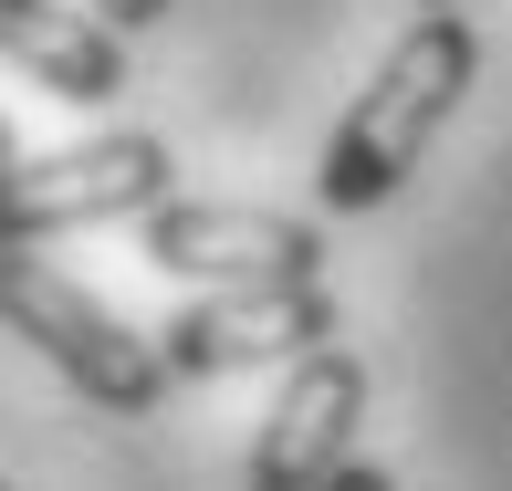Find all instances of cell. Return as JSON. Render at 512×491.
Segmentation results:
<instances>
[{"mask_svg":"<svg viewBox=\"0 0 512 491\" xmlns=\"http://www.w3.org/2000/svg\"><path fill=\"white\" fill-rule=\"evenodd\" d=\"M335 345V293L324 283H220L199 303H178L157 356L168 377H241V366H283Z\"/></svg>","mask_w":512,"mask_h":491,"instance_id":"obj_4","label":"cell"},{"mask_svg":"<svg viewBox=\"0 0 512 491\" xmlns=\"http://www.w3.org/2000/svg\"><path fill=\"white\" fill-rule=\"evenodd\" d=\"M168 136L115 126V136H74L53 157H11L0 168V241H63V230H105V220H147L168 199Z\"/></svg>","mask_w":512,"mask_h":491,"instance_id":"obj_3","label":"cell"},{"mask_svg":"<svg viewBox=\"0 0 512 491\" xmlns=\"http://www.w3.org/2000/svg\"><path fill=\"white\" fill-rule=\"evenodd\" d=\"M147 262L178 283H324V241L293 209L251 199H157L147 209Z\"/></svg>","mask_w":512,"mask_h":491,"instance_id":"obj_5","label":"cell"},{"mask_svg":"<svg viewBox=\"0 0 512 491\" xmlns=\"http://www.w3.org/2000/svg\"><path fill=\"white\" fill-rule=\"evenodd\" d=\"M418 11H460V0H418Z\"/></svg>","mask_w":512,"mask_h":491,"instance_id":"obj_11","label":"cell"},{"mask_svg":"<svg viewBox=\"0 0 512 491\" xmlns=\"http://www.w3.org/2000/svg\"><path fill=\"white\" fill-rule=\"evenodd\" d=\"M0 63L53 84L63 105H115L126 95V32H105L95 11H63V0H0Z\"/></svg>","mask_w":512,"mask_h":491,"instance_id":"obj_7","label":"cell"},{"mask_svg":"<svg viewBox=\"0 0 512 491\" xmlns=\"http://www.w3.org/2000/svg\"><path fill=\"white\" fill-rule=\"evenodd\" d=\"M324 491H398V481H387V471H377V460H345V471H335V481H324Z\"/></svg>","mask_w":512,"mask_h":491,"instance_id":"obj_9","label":"cell"},{"mask_svg":"<svg viewBox=\"0 0 512 491\" xmlns=\"http://www.w3.org/2000/svg\"><path fill=\"white\" fill-rule=\"evenodd\" d=\"M356 418H366V366L345 356V345L293 356L262 439H251V491H324L356 460Z\"/></svg>","mask_w":512,"mask_h":491,"instance_id":"obj_6","label":"cell"},{"mask_svg":"<svg viewBox=\"0 0 512 491\" xmlns=\"http://www.w3.org/2000/svg\"><path fill=\"white\" fill-rule=\"evenodd\" d=\"M0 324H11L32 356H53V377L74 397H95L115 418H147L157 397H168V356H157L126 314H105L74 272H53L32 241H0Z\"/></svg>","mask_w":512,"mask_h":491,"instance_id":"obj_2","label":"cell"},{"mask_svg":"<svg viewBox=\"0 0 512 491\" xmlns=\"http://www.w3.org/2000/svg\"><path fill=\"white\" fill-rule=\"evenodd\" d=\"M84 11H95L105 32H157V21H168L178 0H84Z\"/></svg>","mask_w":512,"mask_h":491,"instance_id":"obj_8","label":"cell"},{"mask_svg":"<svg viewBox=\"0 0 512 491\" xmlns=\"http://www.w3.org/2000/svg\"><path fill=\"white\" fill-rule=\"evenodd\" d=\"M0 491H11V471H0Z\"/></svg>","mask_w":512,"mask_h":491,"instance_id":"obj_12","label":"cell"},{"mask_svg":"<svg viewBox=\"0 0 512 491\" xmlns=\"http://www.w3.org/2000/svg\"><path fill=\"white\" fill-rule=\"evenodd\" d=\"M11 157H21V147H11V115H0V168H11Z\"/></svg>","mask_w":512,"mask_h":491,"instance_id":"obj_10","label":"cell"},{"mask_svg":"<svg viewBox=\"0 0 512 491\" xmlns=\"http://www.w3.org/2000/svg\"><path fill=\"white\" fill-rule=\"evenodd\" d=\"M481 84V32L460 11H418L398 42H387V63L366 74V95L345 105V126L324 136V168H314V199L335 209V220H356V209H387L418 178V157H429V136L460 115V95Z\"/></svg>","mask_w":512,"mask_h":491,"instance_id":"obj_1","label":"cell"}]
</instances>
